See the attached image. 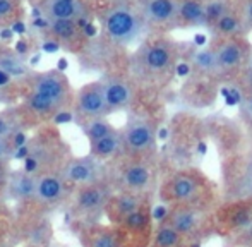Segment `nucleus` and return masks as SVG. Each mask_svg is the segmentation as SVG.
<instances>
[{
    "instance_id": "1",
    "label": "nucleus",
    "mask_w": 252,
    "mask_h": 247,
    "mask_svg": "<svg viewBox=\"0 0 252 247\" xmlns=\"http://www.w3.org/2000/svg\"><path fill=\"white\" fill-rule=\"evenodd\" d=\"M72 100L69 79L59 69L36 72L30 77V93L26 108L30 114L41 119H53Z\"/></svg>"
},
{
    "instance_id": "2",
    "label": "nucleus",
    "mask_w": 252,
    "mask_h": 247,
    "mask_svg": "<svg viewBox=\"0 0 252 247\" xmlns=\"http://www.w3.org/2000/svg\"><path fill=\"white\" fill-rule=\"evenodd\" d=\"M159 197L170 206H199L216 210V190L197 170H179L166 177L159 187Z\"/></svg>"
},
{
    "instance_id": "3",
    "label": "nucleus",
    "mask_w": 252,
    "mask_h": 247,
    "mask_svg": "<svg viewBox=\"0 0 252 247\" xmlns=\"http://www.w3.org/2000/svg\"><path fill=\"white\" fill-rule=\"evenodd\" d=\"M146 24L141 10L127 5L126 0L110 5L101 14V26L110 41L117 45H129L139 38Z\"/></svg>"
},
{
    "instance_id": "4",
    "label": "nucleus",
    "mask_w": 252,
    "mask_h": 247,
    "mask_svg": "<svg viewBox=\"0 0 252 247\" xmlns=\"http://www.w3.org/2000/svg\"><path fill=\"white\" fill-rule=\"evenodd\" d=\"M213 211L199 206H170L163 220L168 221L190 244L199 246L206 237L215 234Z\"/></svg>"
},
{
    "instance_id": "5",
    "label": "nucleus",
    "mask_w": 252,
    "mask_h": 247,
    "mask_svg": "<svg viewBox=\"0 0 252 247\" xmlns=\"http://www.w3.org/2000/svg\"><path fill=\"white\" fill-rule=\"evenodd\" d=\"M124 154L132 158H150L156 150V125L146 117H132L124 125Z\"/></svg>"
},
{
    "instance_id": "6",
    "label": "nucleus",
    "mask_w": 252,
    "mask_h": 247,
    "mask_svg": "<svg viewBox=\"0 0 252 247\" xmlns=\"http://www.w3.org/2000/svg\"><path fill=\"white\" fill-rule=\"evenodd\" d=\"M215 234L230 239L252 221V197H237L225 204H218L213 211Z\"/></svg>"
},
{
    "instance_id": "7",
    "label": "nucleus",
    "mask_w": 252,
    "mask_h": 247,
    "mask_svg": "<svg viewBox=\"0 0 252 247\" xmlns=\"http://www.w3.org/2000/svg\"><path fill=\"white\" fill-rule=\"evenodd\" d=\"M113 196V187L106 181H98L93 184L79 185L74 197L72 211L77 218L94 221L101 213H105L106 204Z\"/></svg>"
},
{
    "instance_id": "8",
    "label": "nucleus",
    "mask_w": 252,
    "mask_h": 247,
    "mask_svg": "<svg viewBox=\"0 0 252 247\" xmlns=\"http://www.w3.org/2000/svg\"><path fill=\"white\" fill-rule=\"evenodd\" d=\"M153 168L150 158H132L127 160L119 167L115 174V184L119 190H129V192L148 194L153 184Z\"/></svg>"
},
{
    "instance_id": "9",
    "label": "nucleus",
    "mask_w": 252,
    "mask_h": 247,
    "mask_svg": "<svg viewBox=\"0 0 252 247\" xmlns=\"http://www.w3.org/2000/svg\"><path fill=\"white\" fill-rule=\"evenodd\" d=\"M74 114L77 122L83 125L93 119H101L110 114L101 81H94L81 88L74 101Z\"/></svg>"
},
{
    "instance_id": "10",
    "label": "nucleus",
    "mask_w": 252,
    "mask_h": 247,
    "mask_svg": "<svg viewBox=\"0 0 252 247\" xmlns=\"http://www.w3.org/2000/svg\"><path fill=\"white\" fill-rule=\"evenodd\" d=\"M84 247H141L139 242L120 225H90L83 232Z\"/></svg>"
},
{
    "instance_id": "11",
    "label": "nucleus",
    "mask_w": 252,
    "mask_h": 247,
    "mask_svg": "<svg viewBox=\"0 0 252 247\" xmlns=\"http://www.w3.org/2000/svg\"><path fill=\"white\" fill-rule=\"evenodd\" d=\"M173 52L165 41H150L143 45L136 54L137 70L143 74H161L172 65Z\"/></svg>"
},
{
    "instance_id": "12",
    "label": "nucleus",
    "mask_w": 252,
    "mask_h": 247,
    "mask_svg": "<svg viewBox=\"0 0 252 247\" xmlns=\"http://www.w3.org/2000/svg\"><path fill=\"white\" fill-rule=\"evenodd\" d=\"M60 172H62L63 179L69 184H77V185L93 184V182H98L103 179L101 163L93 154L72 158V160L65 161Z\"/></svg>"
},
{
    "instance_id": "13",
    "label": "nucleus",
    "mask_w": 252,
    "mask_h": 247,
    "mask_svg": "<svg viewBox=\"0 0 252 247\" xmlns=\"http://www.w3.org/2000/svg\"><path fill=\"white\" fill-rule=\"evenodd\" d=\"M146 204H150L148 194L119 190V192H113V196L110 197L105 213H106V216H108L110 223L120 225L127 216L136 213L137 210H141V208L146 206Z\"/></svg>"
},
{
    "instance_id": "14",
    "label": "nucleus",
    "mask_w": 252,
    "mask_h": 247,
    "mask_svg": "<svg viewBox=\"0 0 252 247\" xmlns=\"http://www.w3.org/2000/svg\"><path fill=\"white\" fill-rule=\"evenodd\" d=\"M38 9L47 19H72L86 21L91 19V10L84 0H40Z\"/></svg>"
},
{
    "instance_id": "15",
    "label": "nucleus",
    "mask_w": 252,
    "mask_h": 247,
    "mask_svg": "<svg viewBox=\"0 0 252 247\" xmlns=\"http://www.w3.org/2000/svg\"><path fill=\"white\" fill-rule=\"evenodd\" d=\"M36 197L40 204H57L65 197L67 194V184L69 182L63 179L62 172H43L36 175Z\"/></svg>"
},
{
    "instance_id": "16",
    "label": "nucleus",
    "mask_w": 252,
    "mask_h": 247,
    "mask_svg": "<svg viewBox=\"0 0 252 247\" xmlns=\"http://www.w3.org/2000/svg\"><path fill=\"white\" fill-rule=\"evenodd\" d=\"M101 83L110 112L122 110V108H127L132 105L134 88L127 79L119 76H108L105 79H101Z\"/></svg>"
},
{
    "instance_id": "17",
    "label": "nucleus",
    "mask_w": 252,
    "mask_h": 247,
    "mask_svg": "<svg viewBox=\"0 0 252 247\" xmlns=\"http://www.w3.org/2000/svg\"><path fill=\"white\" fill-rule=\"evenodd\" d=\"M45 33L52 38V40L59 41L60 47H65L69 50L77 48L81 43L88 40L83 33V28L77 21L72 19H55L50 21L47 31Z\"/></svg>"
},
{
    "instance_id": "18",
    "label": "nucleus",
    "mask_w": 252,
    "mask_h": 247,
    "mask_svg": "<svg viewBox=\"0 0 252 247\" xmlns=\"http://www.w3.org/2000/svg\"><path fill=\"white\" fill-rule=\"evenodd\" d=\"M141 14L150 24L172 23L179 17V3L177 0H143Z\"/></svg>"
},
{
    "instance_id": "19",
    "label": "nucleus",
    "mask_w": 252,
    "mask_h": 247,
    "mask_svg": "<svg viewBox=\"0 0 252 247\" xmlns=\"http://www.w3.org/2000/svg\"><path fill=\"white\" fill-rule=\"evenodd\" d=\"M36 181L38 177L33 174H28L26 170H19L10 174L7 187L14 199L17 201H31L36 197Z\"/></svg>"
},
{
    "instance_id": "20",
    "label": "nucleus",
    "mask_w": 252,
    "mask_h": 247,
    "mask_svg": "<svg viewBox=\"0 0 252 247\" xmlns=\"http://www.w3.org/2000/svg\"><path fill=\"white\" fill-rule=\"evenodd\" d=\"M122 153H124V141H122V132L119 129L106 134L105 137L94 141V143H90V154H93L98 160H112V158H117Z\"/></svg>"
},
{
    "instance_id": "21",
    "label": "nucleus",
    "mask_w": 252,
    "mask_h": 247,
    "mask_svg": "<svg viewBox=\"0 0 252 247\" xmlns=\"http://www.w3.org/2000/svg\"><path fill=\"white\" fill-rule=\"evenodd\" d=\"M196 244H190L184 235H180L168 221L161 218L159 223L155 227L150 247H194Z\"/></svg>"
},
{
    "instance_id": "22",
    "label": "nucleus",
    "mask_w": 252,
    "mask_h": 247,
    "mask_svg": "<svg viewBox=\"0 0 252 247\" xmlns=\"http://www.w3.org/2000/svg\"><path fill=\"white\" fill-rule=\"evenodd\" d=\"M0 70L7 72L10 77H23L28 74V65L23 55H19L16 50L2 48L0 50Z\"/></svg>"
},
{
    "instance_id": "23",
    "label": "nucleus",
    "mask_w": 252,
    "mask_h": 247,
    "mask_svg": "<svg viewBox=\"0 0 252 247\" xmlns=\"http://www.w3.org/2000/svg\"><path fill=\"white\" fill-rule=\"evenodd\" d=\"M244 59V48L239 41H228L221 45L220 50L216 52V65L221 69H232L237 67Z\"/></svg>"
},
{
    "instance_id": "24",
    "label": "nucleus",
    "mask_w": 252,
    "mask_h": 247,
    "mask_svg": "<svg viewBox=\"0 0 252 247\" xmlns=\"http://www.w3.org/2000/svg\"><path fill=\"white\" fill-rule=\"evenodd\" d=\"M179 17L187 24H206V7L196 0H184L179 3Z\"/></svg>"
},
{
    "instance_id": "25",
    "label": "nucleus",
    "mask_w": 252,
    "mask_h": 247,
    "mask_svg": "<svg viewBox=\"0 0 252 247\" xmlns=\"http://www.w3.org/2000/svg\"><path fill=\"white\" fill-rule=\"evenodd\" d=\"M83 130H84V134H86L88 141H90V143H94V141L105 137L106 134L113 132L115 127L106 121V117H101V119H93V121L86 122L83 125Z\"/></svg>"
},
{
    "instance_id": "26",
    "label": "nucleus",
    "mask_w": 252,
    "mask_h": 247,
    "mask_svg": "<svg viewBox=\"0 0 252 247\" xmlns=\"http://www.w3.org/2000/svg\"><path fill=\"white\" fill-rule=\"evenodd\" d=\"M17 132H21V117L14 110L0 112V137L12 139Z\"/></svg>"
},
{
    "instance_id": "27",
    "label": "nucleus",
    "mask_w": 252,
    "mask_h": 247,
    "mask_svg": "<svg viewBox=\"0 0 252 247\" xmlns=\"http://www.w3.org/2000/svg\"><path fill=\"white\" fill-rule=\"evenodd\" d=\"M226 242H228L230 247H252V221L239 234L226 239Z\"/></svg>"
},
{
    "instance_id": "28",
    "label": "nucleus",
    "mask_w": 252,
    "mask_h": 247,
    "mask_svg": "<svg viewBox=\"0 0 252 247\" xmlns=\"http://www.w3.org/2000/svg\"><path fill=\"white\" fill-rule=\"evenodd\" d=\"M17 14V0H0V23H7L10 21V24L16 23L14 17Z\"/></svg>"
},
{
    "instance_id": "29",
    "label": "nucleus",
    "mask_w": 252,
    "mask_h": 247,
    "mask_svg": "<svg viewBox=\"0 0 252 247\" xmlns=\"http://www.w3.org/2000/svg\"><path fill=\"white\" fill-rule=\"evenodd\" d=\"M225 5L221 2H211L206 7V23H218L225 16Z\"/></svg>"
},
{
    "instance_id": "30",
    "label": "nucleus",
    "mask_w": 252,
    "mask_h": 247,
    "mask_svg": "<svg viewBox=\"0 0 252 247\" xmlns=\"http://www.w3.org/2000/svg\"><path fill=\"white\" fill-rule=\"evenodd\" d=\"M239 28V21L237 17H233L232 14H225L221 19L216 23V30L221 31V33H233Z\"/></svg>"
},
{
    "instance_id": "31",
    "label": "nucleus",
    "mask_w": 252,
    "mask_h": 247,
    "mask_svg": "<svg viewBox=\"0 0 252 247\" xmlns=\"http://www.w3.org/2000/svg\"><path fill=\"white\" fill-rule=\"evenodd\" d=\"M14 153H16V148H14L12 141L0 137V161H7L9 156H14Z\"/></svg>"
},
{
    "instance_id": "32",
    "label": "nucleus",
    "mask_w": 252,
    "mask_h": 247,
    "mask_svg": "<svg viewBox=\"0 0 252 247\" xmlns=\"http://www.w3.org/2000/svg\"><path fill=\"white\" fill-rule=\"evenodd\" d=\"M9 177L10 174H9V167H7V161H0V189L7 185Z\"/></svg>"
},
{
    "instance_id": "33",
    "label": "nucleus",
    "mask_w": 252,
    "mask_h": 247,
    "mask_svg": "<svg viewBox=\"0 0 252 247\" xmlns=\"http://www.w3.org/2000/svg\"><path fill=\"white\" fill-rule=\"evenodd\" d=\"M83 33H84V36L90 40V38H93V36H96V33H98V30H96V26H94L93 23H88V24H84L83 26Z\"/></svg>"
},
{
    "instance_id": "34",
    "label": "nucleus",
    "mask_w": 252,
    "mask_h": 247,
    "mask_svg": "<svg viewBox=\"0 0 252 247\" xmlns=\"http://www.w3.org/2000/svg\"><path fill=\"white\" fill-rule=\"evenodd\" d=\"M14 50H16L19 55H23V57H24V55H26L28 52H30V45H28L26 40H19L16 43V47H14Z\"/></svg>"
},
{
    "instance_id": "35",
    "label": "nucleus",
    "mask_w": 252,
    "mask_h": 247,
    "mask_svg": "<svg viewBox=\"0 0 252 247\" xmlns=\"http://www.w3.org/2000/svg\"><path fill=\"white\" fill-rule=\"evenodd\" d=\"M59 48H60V43H59V41H55V40H47L43 43V50L48 52V54H52V52H57Z\"/></svg>"
},
{
    "instance_id": "36",
    "label": "nucleus",
    "mask_w": 252,
    "mask_h": 247,
    "mask_svg": "<svg viewBox=\"0 0 252 247\" xmlns=\"http://www.w3.org/2000/svg\"><path fill=\"white\" fill-rule=\"evenodd\" d=\"M189 72H190V65H189V63H179V65H177V74H179L180 77L189 76Z\"/></svg>"
},
{
    "instance_id": "37",
    "label": "nucleus",
    "mask_w": 252,
    "mask_h": 247,
    "mask_svg": "<svg viewBox=\"0 0 252 247\" xmlns=\"http://www.w3.org/2000/svg\"><path fill=\"white\" fill-rule=\"evenodd\" d=\"M10 28H12V31H14V33H17V34L26 33V24L21 23V21H16V23H12V24H10Z\"/></svg>"
},
{
    "instance_id": "38",
    "label": "nucleus",
    "mask_w": 252,
    "mask_h": 247,
    "mask_svg": "<svg viewBox=\"0 0 252 247\" xmlns=\"http://www.w3.org/2000/svg\"><path fill=\"white\" fill-rule=\"evenodd\" d=\"M14 31H12V28H2V30H0V38H2V40H12V36H14Z\"/></svg>"
},
{
    "instance_id": "39",
    "label": "nucleus",
    "mask_w": 252,
    "mask_h": 247,
    "mask_svg": "<svg viewBox=\"0 0 252 247\" xmlns=\"http://www.w3.org/2000/svg\"><path fill=\"white\" fill-rule=\"evenodd\" d=\"M10 79H12V77H10L9 74L3 72V70H0V90H2V88H5V86H9Z\"/></svg>"
},
{
    "instance_id": "40",
    "label": "nucleus",
    "mask_w": 252,
    "mask_h": 247,
    "mask_svg": "<svg viewBox=\"0 0 252 247\" xmlns=\"http://www.w3.org/2000/svg\"><path fill=\"white\" fill-rule=\"evenodd\" d=\"M67 67H69V62H67L65 59H60V61L57 62V69H59L60 72H63V70H65Z\"/></svg>"
},
{
    "instance_id": "41",
    "label": "nucleus",
    "mask_w": 252,
    "mask_h": 247,
    "mask_svg": "<svg viewBox=\"0 0 252 247\" xmlns=\"http://www.w3.org/2000/svg\"><path fill=\"white\" fill-rule=\"evenodd\" d=\"M194 43L202 47V45L206 43V36H204V34H196V38H194Z\"/></svg>"
},
{
    "instance_id": "42",
    "label": "nucleus",
    "mask_w": 252,
    "mask_h": 247,
    "mask_svg": "<svg viewBox=\"0 0 252 247\" xmlns=\"http://www.w3.org/2000/svg\"><path fill=\"white\" fill-rule=\"evenodd\" d=\"M247 108H249V112L252 114V94H251L249 98H247Z\"/></svg>"
},
{
    "instance_id": "43",
    "label": "nucleus",
    "mask_w": 252,
    "mask_h": 247,
    "mask_svg": "<svg viewBox=\"0 0 252 247\" xmlns=\"http://www.w3.org/2000/svg\"><path fill=\"white\" fill-rule=\"evenodd\" d=\"M247 17H249V21H252V3L249 5V9H247Z\"/></svg>"
}]
</instances>
